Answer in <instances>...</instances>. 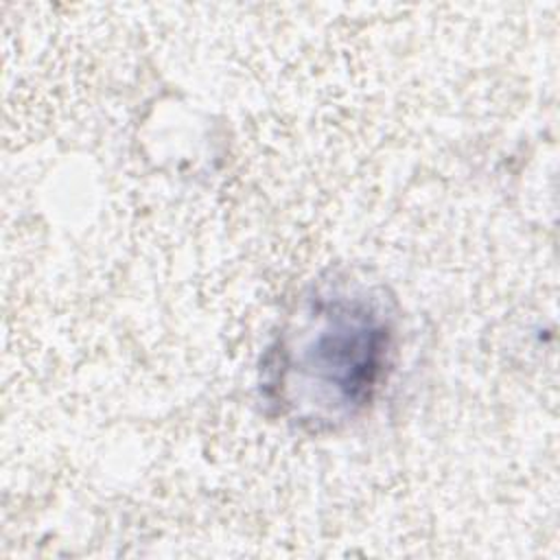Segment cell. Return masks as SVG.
<instances>
[{
    "label": "cell",
    "instance_id": "cell-1",
    "mask_svg": "<svg viewBox=\"0 0 560 560\" xmlns=\"http://www.w3.org/2000/svg\"><path fill=\"white\" fill-rule=\"evenodd\" d=\"M394 354V317L372 291L337 284L317 291L276 348L265 387L289 418L335 427L361 413L383 385Z\"/></svg>",
    "mask_w": 560,
    "mask_h": 560
}]
</instances>
